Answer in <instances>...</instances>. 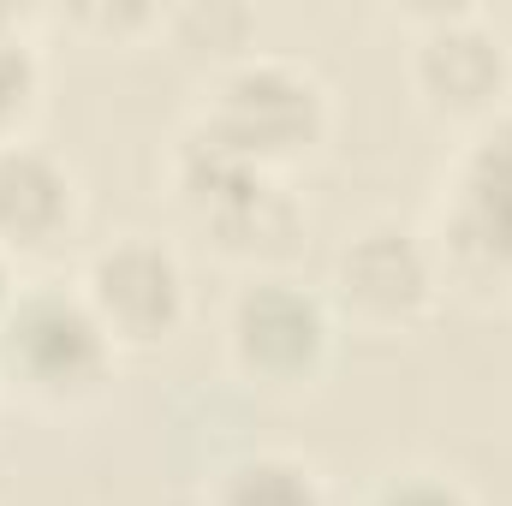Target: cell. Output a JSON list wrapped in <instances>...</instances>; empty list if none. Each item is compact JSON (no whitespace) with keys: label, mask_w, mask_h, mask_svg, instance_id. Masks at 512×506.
I'll return each instance as SVG.
<instances>
[{"label":"cell","mask_w":512,"mask_h":506,"mask_svg":"<svg viewBox=\"0 0 512 506\" xmlns=\"http://www.w3.org/2000/svg\"><path fill=\"white\" fill-rule=\"evenodd\" d=\"M114 340L96 310L66 286H36L0 316V364L42 399H84L108 376Z\"/></svg>","instance_id":"1"},{"label":"cell","mask_w":512,"mask_h":506,"mask_svg":"<svg viewBox=\"0 0 512 506\" xmlns=\"http://www.w3.org/2000/svg\"><path fill=\"white\" fill-rule=\"evenodd\" d=\"M328 126L322 90L310 72H292L280 60H251L239 72H227L221 102L209 114V131H221L239 155L262 161H292L304 155Z\"/></svg>","instance_id":"2"},{"label":"cell","mask_w":512,"mask_h":506,"mask_svg":"<svg viewBox=\"0 0 512 506\" xmlns=\"http://www.w3.org/2000/svg\"><path fill=\"white\" fill-rule=\"evenodd\" d=\"M84 304L96 310L108 340H137V346L167 340L179 328V310H185L179 262L155 239H120V245H108L90 262Z\"/></svg>","instance_id":"3"},{"label":"cell","mask_w":512,"mask_h":506,"mask_svg":"<svg viewBox=\"0 0 512 506\" xmlns=\"http://www.w3.org/2000/svg\"><path fill=\"white\" fill-rule=\"evenodd\" d=\"M447 256L459 280L512 274V120L483 131L459 167V197L447 215Z\"/></svg>","instance_id":"4"},{"label":"cell","mask_w":512,"mask_h":506,"mask_svg":"<svg viewBox=\"0 0 512 506\" xmlns=\"http://www.w3.org/2000/svg\"><path fill=\"white\" fill-rule=\"evenodd\" d=\"M233 358L262 381H310L328 358V310L292 280H256L233 304Z\"/></svg>","instance_id":"5"},{"label":"cell","mask_w":512,"mask_h":506,"mask_svg":"<svg viewBox=\"0 0 512 506\" xmlns=\"http://www.w3.org/2000/svg\"><path fill=\"white\" fill-rule=\"evenodd\" d=\"M334 286L352 316L376 328H411L435 298V262L405 227H370L340 251Z\"/></svg>","instance_id":"6"},{"label":"cell","mask_w":512,"mask_h":506,"mask_svg":"<svg viewBox=\"0 0 512 506\" xmlns=\"http://www.w3.org/2000/svg\"><path fill=\"white\" fill-rule=\"evenodd\" d=\"M72 227V179L30 143H0V251H48Z\"/></svg>","instance_id":"7"},{"label":"cell","mask_w":512,"mask_h":506,"mask_svg":"<svg viewBox=\"0 0 512 506\" xmlns=\"http://www.w3.org/2000/svg\"><path fill=\"white\" fill-rule=\"evenodd\" d=\"M417 90L441 114H489L507 90V54L483 24H441L417 48Z\"/></svg>","instance_id":"8"},{"label":"cell","mask_w":512,"mask_h":506,"mask_svg":"<svg viewBox=\"0 0 512 506\" xmlns=\"http://www.w3.org/2000/svg\"><path fill=\"white\" fill-rule=\"evenodd\" d=\"M215 233H221V251L233 256H286L292 251V239L304 233V215H298V203L280 191V185H256L245 203H233L221 221H209Z\"/></svg>","instance_id":"9"},{"label":"cell","mask_w":512,"mask_h":506,"mask_svg":"<svg viewBox=\"0 0 512 506\" xmlns=\"http://www.w3.org/2000/svg\"><path fill=\"white\" fill-rule=\"evenodd\" d=\"M215 506H328V501H322L316 477H310L298 459L262 453V459H245V465H233V471L221 477Z\"/></svg>","instance_id":"10"},{"label":"cell","mask_w":512,"mask_h":506,"mask_svg":"<svg viewBox=\"0 0 512 506\" xmlns=\"http://www.w3.org/2000/svg\"><path fill=\"white\" fill-rule=\"evenodd\" d=\"M30 96H36V60L18 36L0 30V131L30 108Z\"/></svg>","instance_id":"11"},{"label":"cell","mask_w":512,"mask_h":506,"mask_svg":"<svg viewBox=\"0 0 512 506\" xmlns=\"http://www.w3.org/2000/svg\"><path fill=\"white\" fill-rule=\"evenodd\" d=\"M376 506H471V501H465V489H453L441 477H405V483L382 489Z\"/></svg>","instance_id":"12"},{"label":"cell","mask_w":512,"mask_h":506,"mask_svg":"<svg viewBox=\"0 0 512 506\" xmlns=\"http://www.w3.org/2000/svg\"><path fill=\"white\" fill-rule=\"evenodd\" d=\"M12 310V280H6V251H0V316Z\"/></svg>","instance_id":"13"}]
</instances>
